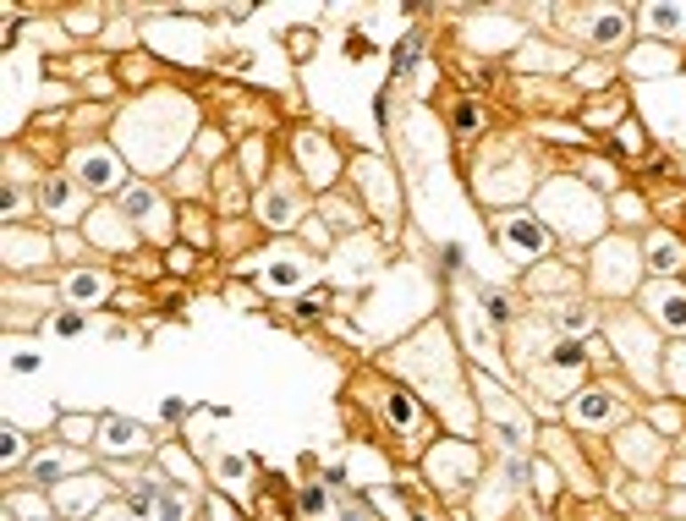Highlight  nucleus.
I'll return each mask as SVG.
<instances>
[{
    "label": "nucleus",
    "instance_id": "1",
    "mask_svg": "<svg viewBox=\"0 0 686 521\" xmlns=\"http://www.w3.org/2000/svg\"><path fill=\"white\" fill-rule=\"evenodd\" d=\"M500 236H505V247H511L516 264H528V258H544V252H549V231H544L538 220H528V214H505V220H500Z\"/></svg>",
    "mask_w": 686,
    "mask_h": 521
},
{
    "label": "nucleus",
    "instance_id": "2",
    "mask_svg": "<svg viewBox=\"0 0 686 521\" xmlns=\"http://www.w3.org/2000/svg\"><path fill=\"white\" fill-rule=\"evenodd\" d=\"M77 181H83V187H93V192L121 187V165H116V154H110V148H83V154H77Z\"/></svg>",
    "mask_w": 686,
    "mask_h": 521
},
{
    "label": "nucleus",
    "instance_id": "3",
    "mask_svg": "<svg viewBox=\"0 0 686 521\" xmlns=\"http://www.w3.org/2000/svg\"><path fill=\"white\" fill-rule=\"evenodd\" d=\"M100 450L138 455V450H149V429H143V422H126V417H105L100 422Z\"/></svg>",
    "mask_w": 686,
    "mask_h": 521
},
{
    "label": "nucleus",
    "instance_id": "4",
    "mask_svg": "<svg viewBox=\"0 0 686 521\" xmlns=\"http://www.w3.org/2000/svg\"><path fill=\"white\" fill-rule=\"evenodd\" d=\"M258 214H264L270 225H275V231H286V225H297V192H291V187H270L264 192V198H258Z\"/></svg>",
    "mask_w": 686,
    "mask_h": 521
},
{
    "label": "nucleus",
    "instance_id": "5",
    "mask_svg": "<svg viewBox=\"0 0 686 521\" xmlns=\"http://www.w3.org/2000/svg\"><path fill=\"white\" fill-rule=\"evenodd\" d=\"M39 209H50L55 220H77L83 198H77V187H72V181H61V176H55V181H44V187H39Z\"/></svg>",
    "mask_w": 686,
    "mask_h": 521
},
{
    "label": "nucleus",
    "instance_id": "6",
    "mask_svg": "<svg viewBox=\"0 0 686 521\" xmlns=\"http://www.w3.org/2000/svg\"><path fill=\"white\" fill-rule=\"evenodd\" d=\"M571 417L577 422H615L620 417V401L609 396V389H587V396L571 401Z\"/></svg>",
    "mask_w": 686,
    "mask_h": 521
},
{
    "label": "nucleus",
    "instance_id": "7",
    "mask_svg": "<svg viewBox=\"0 0 686 521\" xmlns=\"http://www.w3.org/2000/svg\"><path fill=\"white\" fill-rule=\"evenodd\" d=\"M648 313L659 318L665 330H686V291H675V285L653 291V297H648Z\"/></svg>",
    "mask_w": 686,
    "mask_h": 521
},
{
    "label": "nucleus",
    "instance_id": "8",
    "mask_svg": "<svg viewBox=\"0 0 686 521\" xmlns=\"http://www.w3.org/2000/svg\"><path fill=\"white\" fill-rule=\"evenodd\" d=\"M681 264H686V247H681L675 236H653V242H648V269H653V275H675Z\"/></svg>",
    "mask_w": 686,
    "mask_h": 521
},
{
    "label": "nucleus",
    "instance_id": "9",
    "mask_svg": "<svg viewBox=\"0 0 686 521\" xmlns=\"http://www.w3.org/2000/svg\"><path fill=\"white\" fill-rule=\"evenodd\" d=\"M121 204H126V214H133V220H143L149 231H159V198H154L149 187H126Z\"/></svg>",
    "mask_w": 686,
    "mask_h": 521
},
{
    "label": "nucleus",
    "instance_id": "10",
    "mask_svg": "<svg viewBox=\"0 0 686 521\" xmlns=\"http://www.w3.org/2000/svg\"><path fill=\"white\" fill-rule=\"evenodd\" d=\"M303 258L297 252H280V264H270L264 269V285H275V291H291V285H303Z\"/></svg>",
    "mask_w": 686,
    "mask_h": 521
},
{
    "label": "nucleus",
    "instance_id": "11",
    "mask_svg": "<svg viewBox=\"0 0 686 521\" xmlns=\"http://www.w3.org/2000/svg\"><path fill=\"white\" fill-rule=\"evenodd\" d=\"M105 291H110V280H105V275H93V269H88V275H72V280H67V297H72L77 308H88V302H100Z\"/></svg>",
    "mask_w": 686,
    "mask_h": 521
},
{
    "label": "nucleus",
    "instance_id": "12",
    "mask_svg": "<svg viewBox=\"0 0 686 521\" xmlns=\"http://www.w3.org/2000/svg\"><path fill=\"white\" fill-rule=\"evenodd\" d=\"M587 39H593V44H620V39H626V17H620V12L593 17V22H587Z\"/></svg>",
    "mask_w": 686,
    "mask_h": 521
},
{
    "label": "nucleus",
    "instance_id": "13",
    "mask_svg": "<svg viewBox=\"0 0 686 521\" xmlns=\"http://www.w3.org/2000/svg\"><path fill=\"white\" fill-rule=\"evenodd\" d=\"M384 412H390V422H396V429H407V434L417 429V406L401 396V389H384Z\"/></svg>",
    "mask_w": 686,
    "mask_h": 521
},
{
    "label": "nucleus",
    "instance_id": "14",
    "mask_svg": "<svg viewBox=\"0 0 686 521\" xmlns=\"http://www.w3.org/2000/svg\"><path fill=\"white\" fill-rule=\"evenodd\" d=\"M297 148H303V159L313 165V176H319V181H330V176H335V159H330V148H324L319 138H303Z\"/></svg>",
    "mask_w": 686,
    "mask_h": 521
},
{
    "label": "nucleus",
    "instance_id": "15",
    "mask_svg": "<svg viewBox=\"0 0 686 521\" xmlns=\"http://www.w3.org/2000/svg\"><path fill=\"white\" fill-rule=\"evenodd\" d=\"M549 363H554V368H561V373H577V368L587 363V351H582L577 341H561V346H554V351H549Z\"/></svg>",
    "mask_w": 686,
    "mask_h": 521
},
{
    "label": "nucleus",
    "instance_id": "16",
    "mask_svg": "<svg viewBox=\"0 0 686 521\" xmlns=\"http://www.w3.org/2000/svg\"><path fill=\"white\" fill-rule=\"evenodd\" d=\"M77 467V455H67V450H50V455H39V461H34V472L50 483V477H61V472H72Z\"/></svg>",
    "mask_w": 686,
    "mask_h": 521
},
{
    "label": "nucleus",
    "instance_id": "17",
    "mask_svg": "<svg viewBox=\"0 0 686 521\" xmlns=\"http://www.w3.org/2000/svg\"><path fill=\"white\" fill-rule=\"evenodd\" d=\"M648 22L659 28V34H681V28H686V12H681V6H653Z\"/></svg>",
    "mask_w": 686,
    "mask_h": 521
},
{
    "label": "nucleus",
    "instance_id": "18",
    "mask_svg": "<svg viewBox=\"0 0 686 521\" xmlns=\"http://www.w3.org/2000/svg\"><path fill=\"white\" fill-rule=\"evenodd\" d=\"M154 521H187V500H182V494H165V488H159V505H154Z\"/></svg>",
    "mask_w": 686,
    "mask_h": 521
},
{
    "label": "nucleus",
    "instance_id": "19",
    "mask_svg": "<svg viewBox=\"0 0 686 521\" xmlns=\"http://www.w3.org/2000/svg\"><path fill=\"white\" fill-rule=\"evenodd\" d=\"M561 324H566V330H587V324H593V313H587L582 302H566V308H561Z\"/></svg>",
    "mask_w": 686,
    "mask_h": 521
},
{
    "label": "nucleus",
    "instance_id": "20",
    "mask_svg": "<svg viewBox=\"0 0 686 521\" xmlns=\"http://www.w3.org/2000/svg\"><path fill=\"white\" fill-rule=\"evenodd\" d=\"M0 450H6V467H17V461H22V434H12V429H6V439H0Z\"/></svg>",
    "mask_w": 686,
    "mask_h": 521
},
{
    "label": "nucleus",
    "instance_id": "21",
    "mask_svg": "<svg viewBox=\"0 0 686 521\" xmlns=\"http://www.w3.org/2000/svg\"><path fill=\"white\" fill-rule=\"evenodd\" d=\"M324 505H330V500H324V488H303V510L308 516H324Z\"/></svg>",
    "mask_w": 686,
    "mask_h": 521
},
{
    "label": "nucleus",
    "instance_id": "22",
    "mask_svg": "<svg viewBox=\"0 0 686 521\" xmlns=\"http://www.w3.org/2000/svg\"><path fill=\"white\" fill-rule=\"evenodd\" d=\"M297 313H303V318H319V313H324V297H319V291H308V297L297 302Z\"/></svg>",
    "mask_w": 686,
    "mask_h": 521
},
{
    "label": "nucleus",
    "instance_id": "23",
    "mask_svg": "<svg viewBox=\"0 0 686 521\" xmlns=\"http://www.w3.org/2000/svg\"><path fill=\"white\" fill-rule=\"evenodd\" d=\"M456 126H462V132H478V110L462 105V110H456Z\"/></svg>",
    "mask_w": 686,
    "mask_h": 521
},
{
    "label": "nucleus",
    "instance_id": "24",
    "mask_svg": "<svg viewBox=\"0 0 686 521\" xmlns=\"http://www.w3.org/2000/svg\"><path fill=\"white\" fill-rule=\"evenodd\" d=\"M488 318L505 324V318H511V302H505V297H488Z\"/></svg>",
    "mask_w": 686,
    "mask_h": 521
},
{
    "label": "nucleus",
    "instance_id": "25",
    "mask_svg": "<svg viewBox=\"0 0 686 521\" xmlns=\"http://www.w3.org/2000/svg\"><path fill=\"white\" fill-rule=\"evenodd\" d=\"M83 330V318L77 313H67V318H55V335H77Z\"/></svg>",
    "mask_w": 686,
    "mask_h": 521
},
{
    "label": "nucleus",
    "instance_id": "26",
    "mask_svg": "<svg viewBox=\"0 0 686 521\" xmlns=\"http://www.w3.org/2000/svg\"><path fill=\"white\" fill-rule=\"evenodd\" d=\"M220 472H225V483H242V461H237V455H225Z\"/></svg>",
    "mask_w": 686,
    "mask_h": 521
}]
</instances>
